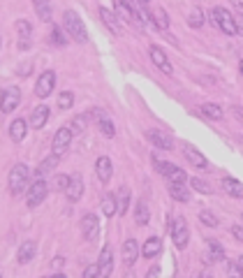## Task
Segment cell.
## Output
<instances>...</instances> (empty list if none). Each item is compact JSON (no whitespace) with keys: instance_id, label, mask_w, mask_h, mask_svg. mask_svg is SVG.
<instances>
[{"instance_id":"1","label":"cell","mask_w":243,"mask_h":278,"mask_svg":"<svg viewBox=\"0 0 243 278\" xmlns=\"http://www.w3.org/2000/svg\"><path fill=\"white\" fill-rule=\"evenodd\" d=\"M63 26H65L67 33L72 35V39H77L79 44H86V42H88V33H86V26H83V21L79 19L77 12L67 10L65 14H63Z\"/></svg>"},{"instance_id":"2","label":"cell","mask_w":243,"mask_h":278,"mask_svg":"<svg viewBox=\"0 0 243 278\" xmlns=\"http://www.w3.org/2000/svg\"><path fill=\"white\" fill-rule=\"evenodd\" d=\"M28 179H30V169H28V165H23V163L14 165V167H12V172H10V192H12V195H19V192H23Z\"/></svg>"},{"instance_id":"3","label":"cell","mask_w":243,"mask_h":278,"mask_svg":"<svg viewBox=\"0 0 243 278\" xmlns=\"http://www.w3.org/2000/svg\"><path fill=\"white\" fill-rule=\"evenodd\" d=\"M46 192H49V185H46L44 179L33 181V185H30V188H28V192H26V204L30 209H37L39 204L44 202Z\"/></svg>"},{"instance_id":"4","label":"cell","mask_w":243,"mask_h":278,"mask_svg":"<svg viewBox=\"0 0 243 278\" xmlns=\"http://www.w3.org/2000/svg\"><path fill=\"white\" fill-rule=\"evenodd\" d=\"M171 229V239H174V246L176 248H185L188 246V239H190V232H188V223H185V218H174L169 225Z\"/></svg>"},{"instance_id":"5","label":"cell","mask_w":243,"mask_h":278,"mask_svg":"<svg viewBox=\"0 0 243 278\" xmlns=\"http://www.w3.org/2000/svg\"><path fill=\"white\" fill-rule=\"evenodd\" d=\"M19 102H21V91H19L17 86L5 88L3 95H0V111H3V114H10V111H14L19 107Z\"/></svg>"},{"instance_id":"6","label":"cell","mask_w":243,"mask_h":278,"mask_svg":"<svg viewBox=\"0 0 243 278\" xmlns=\"http://www.w3.org/2000/svg\"><path fill=\"white\" fill-rule=\"evenodd\" d=\"M54 86H56V72L54 70H46V72H42L39 74V79H37V84H35V95L37 98H49L51 95V91H54Z\"/></svg>"},{"instance_id":"7","label":"cell","mask_w":243,"mask_h":278,"mask_svg":"<svg viewBox=\"0 0 243 278\" xmlns=\"http://www.w3.org/2000/svg\"><path fill=\"white\" fill-rule=\"evenodd\" d=\"M213 19H216V23L220 26V30H225L227 35H236L238 33L236 21H234V17L225 10V7H213Z\"/></svg>"},{"instance_id":"8","label":"cell","mask_w":243,"mask_h":278,"mask_svg":"<svg viewBox=\"0 0 243 278\" xmlns=\"http://www.w3.org/2000/svg\"><path fill=\"white\" fill-rule=\"evenodd\" d=\"M155 167H158L160 174H165L167 179H169V183H185V179H188V174H185L181 167H176V165H171V163L155 160Z\"/></svg>"},{"instance_id":"9","label":"cell","mask_w":243,"mask_h":278,"mask_svg":"<svg viewBox=\"0 0 243 278\" xmlns=\"http://www.w3.org/2000/svg\"><path fill=\"white\" fill-rule=\"evenodd\" d=\"M70 144H72V132L67 130V128H61V130L54 135V144H51V151H54L56 158H61L63 153H67Z\"/></svg>"},{"instance_id":"10","label":"cell","mask_w":243,"mask_h":278,"mask_svg":"<svg viewBox=\"0 0 243 278\" xmlns=\"http://www.w3.org/2000/svg\"><path fill=\"white\" fill-rule=\"evenodd\" d=\"M98 264V278H109L111 271H114V253H111V246H105L102 253H100V260L95 262Z\"/></svg>"},{"instance_id":"11","label":"cell","mask_w":243,"mask_h":278,"mask_svg":"<svg viewBox=\"0 0 243 278\" xmlns=\"http://www.w3.org/2000/svg\"><path fill=\"white\" fill-rule=\"evenodd\" d=\"M98 229H100V223L95 218V213H86L81 218V234L86 241H93L98 236Z\"/></svg>"},{"instance_id":"12","label":"cell","mask_w":243,"mask_h":278,"mask_svg":"<svg viewBox=\"0 0 243 278\" xmlns=\"http://www.w3.org/2000/svg\"><path fill=\"white\" fill-rule=\"evenodd\" d=\"M81 192H83V179L79 174H72L70 181H67V185H65L67 200H70V202H77L79 197H81Z\"/></svg>"},{"instance_id":"13","label":"cell","mask_w":243,"mask_h":278,"mask_svg":"<svg viewBox=\"0 0 243 278\" xmlns=\"http://www.w3.org/2000/svg\"><path fill=\"white\" fill-rule=\"evenodd\" d=\"M151 60H153L155 67H158V70H162L165 74H171V72H174V67H171L169 58L165 56V51H162L160 47H151Z\"/></svg>"},{"instance_id":"14","label":"cell","mask_w":243,"mask_h":278,"mask_svg":"<svg viewBox=\"0 0 243 278\" xmlns=\"http://www.w3.org/2000/svg\"><path fill=\"white\" fill-rule=\"evenodd\" d=\"M95 172H98V179L102 183H109L111 174H114V165H111V160L107 155H100L98 163H95Z\"/></svg>"},{"instance_id":"15","label":"cell","mask_w":243,"mask_h":278,"mask_svg":"<svg viewBox=\"0 0 243 278\" xmlns=\"http://www.w3.org/2000/svg\"><path fill=\"white\" fill-rule=\"evenodd\" d=\"M46 118H49V107L46 104H39V107H35L33 114H30V118L26 121L30 128H35V130H39V128H44Z\"/></svg>"},{"instance_id":"16","label":"cell","mask_w":243,"mask_h":278,"mask_svg":"<svg viewBox=\"0 0 243 278\" xmlns=\"http://www.w3.org/2000/svg\"><path fill=\"white\" fill-rule=\"evenodd\" d=\"M183 155H185V158H188V163L195 165L197 169H204L206 167V158L192 146V144H183Z\"/></svg>"},{"instance_id":"17","label":"cell","mask_w":243,"mask_h":278,"mask_svg":"<svg viewBox=\"0 0 243 278\" xmlns=\"http://www.w3.org/2000/svg\"><path fill=\"white\" fill-rule=\"evenodd\" d=\"M100 17H102L105 26L109 28L111 33H114V35H121V21H118V17L109 10V7H100Z\"/></svg>"},{"instance_id":"18","label":"cell","mask_w":243,"mask_h":278,"mask_svg":"<svg viewBox=\"0 0 243 278\" xmlns=\"http://www.w3.org/2000/svg\"><path fill=\"white\" fill-rule=\"evenodd\" d=\"M137 257H139V244L134 239H127L123 244V262H125L127 267H132Z\"/></svg>"},{"instance_id":"19","label":"cell","mask_w":243,"mask_h":278,"mask_svg":"<svg viewBox=\"0 0 243 278\" xmlns=\"http://www.w3.org/2000/svg\"><path fill=\"white\" fill-rule=\"evenodd\" d=\"M149 139L155 144V146L165 148V151H171V148H174V139L167 137L165 132H160V130H149Z\"/></svg>"},{"instance_id":"20","label":"cell","mask_w":243,"mask_h":278,"mask_svg":"<svg viewBox=\"0 0 243 278\" xmlns=\"http://www.w3.org/2000/svg\"><path fill=\"white\" fill-rule=\"evenodd\" d=\"M222 190H225L229 197H236V200H241V197H243V185H241V181L232 179V176L222 179Z\"/></svg>"},{"instance_id":"21","label":"cell","mask_w":243,"mask_h":278,"mask_svg":"<svg viewBox=\"0 0 243 278\" xmlns=\"http://www.w3.org/2000/svg\"><path fill=\"white\" fill-rule=\"evenodd\" d=\"M160 251H162V241L158 239V236H149V239H146V244H144V248H141V255L144 257H155V255H160Z\"/></svg>"},{"instance_id":"22","label":"cell","mask_w":243,"mask_h":278,"mask_svg":"<svg viewBox=\"0 0 243 278\" xmlns=\"http://www.w3.org/2000/svg\"><path fill=\"white\" fill-rule=\"evenodd\" d=\"M26 132H28V123H26V118H17L14 123L10 126V137H12V142H23V137H26Z\"/></svg>"},{"instance_id":"23","label":"cell","mask_w":243,"mask_h":278,"mask_svg":"<svg viewBox=\"0 0 243 278\" xmlns=\"http://www.w3.org/2000/svg\"><path fill=\"white\" fill-rule=\"evenodd\" d=\"M58 163H61V158H56V155H49V158H44L42 163L37 165V172H35V174H37V179H44L46 174H51V172L58 167Z\"/></svg>"},{"instance_id":"24","label":"cell","mask_w":243,"mask_h":278,"mask_svg":"<svg viewBox=\"0 0 243 278\" xmlns=\"http://www.w3.org/2000/svg\"><path fill=\"white\" fill-rule=\"evenodd\" d=\"M19 49H30V33H33V28L28 21H19Z\"/></svg>"},{"instance_id":"25","label":"cell","mask_w":243,"mask_h":278,"mask_svg":"<svg viewBox=\"0 0 243 278\" xmlns=\"http://www.w3.org/2000/svg\"><path fill=\"white\" fill-rule=\"evenodd\" d=\"M35 253H37V246H35V241H26V244H21V248H19V262L21 264H28V262L35 257Z\"/></svg>"},{"instance_id":"26","label":"cell","mask_w":243,"mask_h":278,"mask_svg":"<svg viewBox=\"0 0 243 278\" xmlns=\"http://www.w3.org/2000/svg\"><path fill=\"white\" fill-rule=\"evenodd\" d=\"M153 28H158V30H162V33H167V28H169V17H167V12L162 10V7H155L153 10Z\"/></svg>"},{"instance_id":"27","label":"cell","mask_w":243,"mask_h":278,"mask_svg":"<svg viewBox=\"0 0 243 278\" xmlns=\"http://www.w3.org/2000/svg\"><path fill=\"white\" fill-rule=\"evenodd\" d=\"M134 220H137V225H146L151 220V211H149V204L144 202V200H139L137 207H134Z\"/></svg>"},{"instance_id":"28","label":"cell","mask_w":243,"mask_h":278,"mask_svg":"<svg viewBox=\"0 0 243 278\" xmlns=\"http://www.w3.org/2000/svg\"><path fill=\"white\" fill-rule=\"evenodd\" d=\"M169 195L176 200V202H188L190 192L185 188V183H169Z\"/></svg>"},{"instance_id":"29","label":"cell","mask_w":243,"mask_h":278,"mask_svg":"<svg viewBox=\"0 0 243 278\" xmlns=\"http://www.w3.org/2000/svg\"><path fill=\"white\" fill-rule=\"evenodd\" d=\"M114 200H116V213L123 216V213L127 211V204H130V192H127V188H121V190L114 195Z\"/></svg>"},{"instance_id":"30","label":"cell","mask_w":243,"mask_h":278,"mask_svg":"<svg viewBox=\"0 0 243 278\" xmlns=\"http://www.w3.org/2000/svg\"><path fill=\"white\" fill-rule=\"evenodd\" d=\"M188 26H192V28H202V26H204V12H202V7H199V5L190 7V12H188Z\"/></svg>"},{"instance_id":"31","label":"cell","mask_w":243,"mask_h":278,"mask_svg":"<svg viewBox=\"0 0 243 278\" xmlns=\"http://www.w3.org/2000/svg\"><path fill=\"white\" fill-rule=\"evenodd\" d=\"M206 246H209V248H206V251H209V262H220V260H225V248H222L218 241H209Z\"/></svg>"},{"instance_id":"32","label":"cell","mask_w":243,"mask_h":278,"mask_svg":"<svg viewBox=\"0 0 243 278\" xmlns=\"http://www.w3.org/2000/svg\"><path fill=\"white\" fill-rule=\"evenodd\" d=\"M33 7H35V12H37V17L42 19V21H49L51 19V3H46V0H35Z\"/></svg>"},{"instance_id":"33","label":"cell","mask_w":243,"mask_h":278,"mask_svg":"<svg viewBox=\"0 0 243 278\" xmlns=\"http://www.w3.org/2000/svg\"><path fill=\"white\" fill-rule=\"evenodd\" d=\"M100 209H102V213H105V216H114V213H116V200H114V195H105L102 197V204H100Z\"/></svg>"},{"instance_id":"34","label":"cell","mask_w":243,"mask_h":278,"mask_svg":"<svg viewBox=\"0 0 243 278\" xmlns=\"http://www.w3.org/2000/svg\"><path fill=\"white\" fill-rule=\"evenodd\" d=\"M202 114L206 116V118H211V121H220L222 118V107H218V104H204L202 107Z\"/></svg>"},{"instance_id":"35","label":"cell","mask_w":243,"mask_h":278,"mask_svg":"<svg viewBox=\"0 0 243 278\" xmlns=\"http://www.w3.org/2000/svg\"><path fill=\"white\" fill-rule=\"evenodd\" d=\"M67 130L72 132V137L74 135H81L83 130H86V116H77V118H72V123H70V128Z\"/></svg>"},{"instance_id":"36","label":"cell","mask_w":243,"mask_h":278,"mask_svg":"<svg viewBox=\"0 0 243 278\" xmlns=\"http://www.w3.org/2000/svg\"><path fill=\"white\" fill-rule=\"evenodd\" d=\"M241 264H243V260L227 262V278H243V273H241Z\"/></svg>"},{"instance_id":"37","label":"cell","mask_w":243,"mask_h":278,"mask_svg":"<svg viewBox=\"0 0 243 278\" xmlns=\"http://www.w3.org/2000/svg\"><path fill=\"white\" fill-rule=\"evenodd\" d=\"M72 104H74V93L65 91V93L58 95V109H70Z\"/></svg>"},{"instance_id":"38","label":"cell","mask_w":243,"mask_h":278,"mask_svg":"<svg viewBox=\"0 0 243 278\" xmlns=\"http://www.w3.org/2000/svg\"><path fill=\"white\" fill-rule=\"evenodd\" d=\"M98 128H100V132L105 137H114L116 135V130H114V123H111L109 118H100L98 121Z\"/></svg>"},{"instance_id":"39","label":"cell","mask_w":243,"mask_h":278,"mask_svg":"<svg viewBox=\"0 0 243 278\" xmlns=\"http://www.w3.org/2000/svg\"><path fill=\"white\" fill-rule=\"evenodd\" d=\"M51 42H54L56 47H65V30H63L61 26H54V30H51Z\"/></svg>"},{"instance_id":"40","label":"cell","mask_w":243,"mask_h":278,"mask_svg":"<svg viewBox=\"0 0 243 278\" xmlns=\"http://www.w3.org/2000/svg\"><path fill=\"white\" fill-rule=\"evenodd\" d=\"M199 220H202L206 227H216L218 225V216L211 211H199Z\"/></svg>"},{"instance_id":"41","label":"cell","mask_w":243,"mask_h":278,"mask_svg":"<svg viewBox=\"0 0 243 278\" xmlns=\"http://www.w3.org/2000/svg\"><path fill=\"white\" fill-rule=\"evenodd\" d=\"M190 183H192V188H195V190L204 192V195H209V192H211V185L206 183V181H202V179H192V181H190Z\"/></svg>"},{"instance_id":"42","label":"cell","mask_w":243,"mask_h":278,"mask_svg":"<svg viewBox=\"0 0 243 278\" xmlns=\"http://www.w3.org/2000/svg\"><path fill=\"white\" fill-rule=\"evenodd\" d=\"M67 181H70V176H65V174H56V179H54V185H56V188H61V190H65Z\"/></svg>"},{"instance_id":"43","label":"cell","mask_w":243,"mask_h":278,"mask_svg":"<svg viewBox=\"0 0 243 278\" xmlns=\"http://www.w3.org/2000/svg\"><path fill=\"white\" fill-rule=\"evenodd\" d=\"M83 278H98V264H88L83 271Z\"/></svg>"},{"instance_id":"44","label":"cell","mask_w":243,"mask_h":278,"mask_svg":"<svg viewBox=\"0 0 243 278\" xmlns=\"http://www.w3.org/2000/svg\"><path fill=\"white\" fill-rule=\"evenodd\" d=\"M232 236L236 241H243V227H241V225H234V227H232Z\"/></svg>"},{"instance_id":"45","label":"cell","mask_w":243,"mask_h":278,"mask_svg":"<svg viewBox=\"0 0 243 278\" xmlns=\"http://www.w3.org/2000/svg\"><path fill=\"white\" fill-rule=\"evenodd\" d=\"M158 276H160V267H153V269L149 271V276H146V278H158Z\"/></svg>"},{"instance_id":"46","label":"cell","mask_w":243,"mask_h":278,"mask_svg":"<svg viewBox=\"0 0 243 278\" xmlns=\"http://www.w3.org/2000/svg\"><path fill=\"white\" fill-rule=\"evenodd\" d=\"M63 262H65V260H63V257H56V260L51 262V267H54V269H58V267H61V264H63Z\"/></svg>"},{"instance_id":"47","label":"cell","mask_w":243,"mask_h":278,"mask_svg":"<svg viewBox=\"0 0 243 278\" xmlns=\"http://www.w3.org/2000/svg\"><path fill=\"white\" fill-rule=\"evenodd\" d=\"M51 278H65V273H61V271H58V273H56V276H51Z\"/></svg>"},{"instance_id":"48","label":"cell","mask_w":243,"mask_h":278,"mask_svg":"<svg viewBox=\"0 0 243 278\" xmlns=\"http://www.w3.org/2000/svg\"><path fill=\"white\" fill-rule=\"evenodd\" d=\"M199 278H211V276H209V273H202V276H199Z\"/></svg>"},{"instance_id":"49","label":"cell","mask_w":243,"mask_h":278,"mask_svg":"<svg viewBox=\"0 0 243 278\" xmlns=\"http://www.w3.org/2000/svg\"><path fill=\"white\" fill-rule=\"evenodd\" d=\"M0 278H3V276H0Z\"/></svg>"}]
</instances>
